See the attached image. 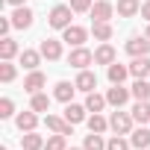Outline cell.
<instances>
[{"instance_id":"obj_3","label":"cell","mask_w":150,"mask_h":150,"mask_svg":"<svg viewBox=\"0 0 150 150\" xmlns=\"http://www.w3.org/2000/svg\"><path fill=\"white\" fill-rule=\"evenodd\" d=\"M109 129H115V135H127V132L132 129V115H127V112H112Z\"/></svg>"},{"instance_id":"obj_35","label":"cell","mask_w":150,"mask_h":150,"mask_svg":"<svg viewBox=\"0 0 150 150\" xmlns=\"http://www.w3.org/2000/svg\"><path fill=\"white\" fill-rule=\"evenodd\" d=\"M74 12H91V0H71Z\"/></svg>"},{"instance_id":"obj_34","label":"cell","mask_w":150,"mask_h":150,"mask_svg":"<svg viewBox=\"0 0 150 150\" xmlns=\"http://www.w3.org/2000/svg\"><path fill=\"white\" fill-rule=\"evenodd\" d=\"M12 112H15L12 97H3V100H0V118H12Z\"/></svg>"},{"instance_id":"obj_11","label":"cell","mask_w":150,"mask_h":150,"mask_svg":"<svg viewBox=\"0 0 150 150\" xmlns=\"http://www.w3.org/2000/svg\"><path fill=\"white\" fill-rule=\"evenodd\" d=\"M129 74H132L135 80L150 77V59H147V56H135V59H132V65H129Z\"/></svg>"},{"instance_id":"obj_10","label":"cell","mask_w":150,"mask_h":150,"mask_svg":"<svg viewBox=\"0 0 150 150\" xmlns=\"http://www.w3.org/2000/svg\"><path fill=\"white\" fill-rule=\"evenodd\" d=\"M44 127L53 129V132H62V135H74V124H68V121H62L56 115H47L44 118Z\"/></svg>"},{"instance_id":"obj_2","label":"cell","mask_w":150,"mask_h":150,"mask_svg":"<svg viewBox=\"0 0 150 150\" xmlns=\"http://www.w3.org/2000/svg\"><path fill=\"white\" fill-rule=\"evenodd\" d=\"M71 15H74V9H71V6H53V12H50L47 24H50L53 30H65V27H71Z\"/></svg>"},{"instance_id":"obj_17","label":"cell","mask_w":150,"mask_h":150,"mask_svg":"<svg viewBox=\"0 0 150 150\" xmlns=\"http://www.w3.org/2000/svg\"><path fill=\"white\" fill-rule=\"evenodd\" d=\"M15 124H18V129H21V132H33V129H35V124H38V118H35V112L30 109V112H21V115L15 118Z\"/></svg>"},{"instance_id":"obj_26","label":"cell","mask_w":150,"mask_h":150,"mask_svg":"<svg viewBox=\"0 0 150 150\" xmlns=\"http://www.w3.org/2000/svg\"><path fill=\"white\" fill-rule=\"evenodd\" d=\"M129 91H132L135 100H150V83H147V80H135Z\"/></svg>"},{"instance_id":"obj_42","label":"cell","mask_w":150,"mask_h":150,"mask_svg":"<svg viewBox=\"0 0 150 150\" xmlns=\"http://www.w3.org/2000/svg\"><path fill=\"white\" fill-rule=\"evenodd\" d=\"M147 150H150V147H147Z\"/></svg>"},{"instance_id":"obj_37","label":"cell","mask_w":150,"mask_h":150,"mask_svg":"<svg viewBox=\"0 0 150 150\" xmlns=\"http://www.w3.org/2000/svg\"><path fill=\"white\" fill-rule=\"evenodd\" d=\"M141 18L150 21V0H147V3H141Z\"/></svg>"},{"instance_id":"obj_7","label":"cell","mask_w":150,"mask_h":150,"mask_svg":"<svg viewBox=\"0 0 150 150\" xmlns=\"http://www.w3.org/2000/svg\"><path fill=\"white\" fill-rule=\"evenodd\" d=\"M12 27H18V30L33 27V9H27V6H15V12H12Z\"/></svg>"},{"instance_id":"obj_32","label":"cell","mask_w":150,"mask_h":150,"mask_svg":"<svg viewBox=\"0 0 150 150\" xmlns=\"http://www.w3.org/2000/svg\"><path fill=\"white\" fill-rule=\"evenodd\" d=\"M0 80H3V83H12V80H15V65H12V62H3V65H0Z\"/></svg>"},{"instance_id":"obj_22","label":"cell","mask_w":150,"mask_h":150,"mask_svg":"<svg viewBox=\"0 0 150 150\" xmlns=\"http://www.w3.org/2000/svg\"><path fill=\"white\" fill-rule=\"evenodd\" d=\"M21 144H24V150H41L44 147V138L33 129V132H24L21 135Z\"/></svg>"},{"instance_id":"obj_13","label":"cell","mask_w":150,"mask_h":150,"mask_svg":"<svg viewBox=\"0 0 150 150\" xmlns=\"http://www.w3.org/2000/svg\"><path fill=\"white\" fill-rule=\"evenodd\" d=\"M41 56L50 59V62H56V59L62 56V44H59L56 38H44V41H41Z\"/></svg>"},{"instance_id":"obj_12","label":"cell","mask_w":150,"mask_h":150,"mask_svg":"<svg viewBox=\"0 0 150 150\" xmlns=\"http://www.w3.org/2000/svg\"><path fill=\"white\" fill-rule=\"evenodd\" d=\"M112 12H115V6L109 3V0H97V3L91 6V18H94V21H109Z\"/></svg>"},{"instance_id":"obj_14","label":"cell","mask_w":150,"mask_h":150,"mask_svg":"<svg viewBox=\"0 0 150 150\" xmlns=\"http://www.w3.org/2000/svg\"><path fill=\"white\" fill-rule=\"evenodd\" d=\"M129 144H132V147H138V150H147V147H150V129H147L144 124H141L138 129H132Z\"/></svg>"},{"instance_id":"obj_29","label":"cell","mask_w":150,"mask_h":150,"mask_svg":"<svg viewBox=\"0 0 150 150\" xmlns=\"http://www.w3.org/2000/svg\"><path fill=\"white\" fill-rule=\"evenodd\" d=\"M30 109H33V112H47V109H50V97H47V94H41V91H38V94H33Z\"/></svg>"},{"instance_id":"obj_28","label":"cell","mask_w":150,"mask_h":150,"mask_svg":"<svg viewBox=\"0 0 150 150\" xmlns=\"http://www.w3.org/2000/svg\"><path fill=\"white\" fill-rule=\"evenodd\" d=\"M15 53H18V44H15L12 38H3V41H0V59H3V62H9Z\"/></svg>"},{"instance_id":"obj_27","label":"cell","mask_w":150,"mask_h":150,"mask_svg":"<svg viewBox=\"0 0 150 150\" xmlns=\"http://www.w3.org/2000/svg\"><path fill=\"white\" fill-rule=\"evenodd\" d=\"M83 147H86V150H106V141H103L100 132H91V135H86Z\"/></svg>"},{"instance_id":"obj_30","label":"cell","mask_w":150,"mask_h":150,"mask_svg":"<svg viewBox=\"0 0 150 150\" xmlns=\"http://www.w3.org/2000/svg\"><path fill=\"white\" fill-rule=\"evenodd\" d=\"M88 129H91V132H106V129H109V121L100 118V112H94V115L88 118Z\"/></svg>"},{"instance_id":"obj_25","label":"cell","mask_w":150,"mask_h":150,"mask_svg":"<svg viewBox=\"0 0 150 150\" xmlns=\"http://www.w3.org/2000/svg\"><path fill=\"white\" fill-rule=\"evenodd\" d=\"M109 100L106 97H100L97 91H88V97H86V109L88 112H103V106H106Z\"/></svg>"},{"instance_id":"obj_33","label":"cell","mask_w":150,"mask_h":150,"mask_svg":"<svg viewBox=\"0 0 150 150\" xmlns=\"http://www.w3.org/2000/svg\"><path fill=\"white\" fill-rule=\"evenodd\" d=\"M106 150H129V141H127V138H121V135H115V138H109V141H106Z\"/></svg>"},{"instance_id":"obj_31","label":"cell","mask_w":150,"mask_h":150,"mask_svg":"<svg viewBox=\"0 0 150 150\" xmlns=\"http://www.w3.org/2000/svg\"><path fill=\"white\" fill-rule=\"evenodd\" d=\"M65 138H68V135H62V132H56V135H50V138L44 141V150H68V144H65Z\"/></svg>"},{"instance_id":"obj_23","label":"cell","mask_w":150,"mask_h":150,"mask_svg":"<svg viewBox=\"0 0 150 150\" xmlns=\"http://www.w3.org/2000/svg\"><path fill=\"white\" fill-rule=\"evenodd\" d=\"M135 12H141V3H138V0H118V15H121V18H132Z\"/></svg>"},{"instance_id":"obj_38","label":"cell","mask_w":150,"mask_h":150,"mask_svg":"<svg viewBox=\"0 0 150 150\" xmlns=\"http://www.w3.org/2000/svg\"><path fill=\"white\" fill-rule=\"evenodd\" d=\"M6 3H12V6H24L27 0H6Z\"/></svg>"},{"instance_id":"obj_19","label":"cell","mask_w":150,"mask_h":150,"mask_svg":"<svg viewBox=\"0 0 150 150\" xmlns=\"http://www.w3.org/2000/svg\"><path fill=\"white\" fill-rule=\"evenodd\" d=\"M132 121L135 124H150V103L147 100H138L132 106Z\"/></svg>"},{"instance_id":"obj_8","label":"cell","mask_w":150,"mask_h":150,"mask_svg":"<svg viewBox=\"0 0 150 150\" xmlns=\"http://www.w3.org/2000/svg\"><path fill=\"white\" fill-rule=\"evenodd\" d=\"M74 86H77V91H94L97 88V77H94V74L91 71H80L77 74V80H74Z\"/></svg>"},{"instance_id":"obj_6","label":"cell","mask_w":150,"mask_h":150,"mask_svg":"<svg viewBox=\"0 0 150 150\" xmlns=\"http://www.w3.org/2000/svg\"><path fill=\"white\" fill-rule=\"evenodd\" d=\"M127 53L135 59V56H147L150 53V38L147 35H135V38H129L127 41Z\"/></svg>"},{"instance_id":"obj_15","label":"cell","mask_w":150,"mask_h":150,"mask_svg":"<svg viewBox=\"0 0 150 150\" xmlns=\"http://www.w3.org/2000/svg\"><path fill=\"white\" fill-rule=\"evenodd\" d=\"M86 106H80V103H68L65 106V121L68 124H80V121H86Z\"/></svg>"},{"instance_id":"obj_40","label":"cell","mask_w":150,"mask_h":150,"mask_svg":"<svg viewBox=\"0 0 150 150\" xmlns=\"http://www.w3.org/2000/svg\"><path fill=\"white\" fill-rule=\"evenodd\" d=\"M144 35H147V38H150V27H147V33H144Z\"/></svg>"},{"instance_id":"obj_5","label":"cell","mask_w":150,"mask_h":150,"mask_svg":"<svg viewBox=\"0 0 150 150\" xmlns=\"http://www.w3.org/2000/svg\"><path fill=\"white\" fill-rule=\"evenodd\" d=\"M129 88H124V83H118V86H112L109 91H106V100H109V106H115V109H121L127 100H129Z\"/></svg>"},{"instance_id":"obj_9","label":"cell","mask_w":150,"mask_h":150,"mask_svg":"<svg viewBox=\"0 0 150 150\" xmlns=\"http://www.w3.org/2000/svg\"><path fill=\"white\" fill-rule=\"evenodd\" d=\"M44 83H47V77L41 71H30V77L24 80V91H30V94H38L41 88H44Z\"/></svg>"},{"instance_id":"obj_36","label":"cell","mask_w":150,"mask_h":150,"mask_svg":"<svg viewBox=\"0 0 150 150\" xmlns=\"http://www.w3.org/2000/svg\"><path fill=\"white\" fill-rule=\"evenodd\" d=\"M9 27H12V21H9V18H0V33H3V38H6Z\"/></svg>"},{"instance_id":"obj_16","label":"cell","mask_w":150,"mask_h":150,"mask_svg":"<svg viewBox=\"0 0 150 150\" xmlns=\"http://www.w3.org/2000/svg\"><path fill=\"white\" fill-rule=\"evenodd\" d=\"M94 62H97V65H112V62H115V47L103 41V44L94 50Z\"/></svg>"},{"instance_id":"obj_24","label":"cell","mask_w":150,"mask_h":150,"mask_svg":"<svg viewBox=\"0 0 150 150\" xmlns=\"http://www.w3.org/2000/svg\"><path fill=\"white\" fill-rule=\"evenodd\" d=\"M38 62H41V50H24V53H21V65H24L27 71H35Z\"/></svg>"},{"instance_id":"obj_4","label":"cell","mask_w":150,"mask_h":150,"mask_svg":"<svg viewBox=\"0 0 150 150\" xmlns=\"http://www.w3.org/2000/svg\"><path fill=\"white\" fill-rule=\"evenodd\" d=\"M86 38H88V33H86L83 27H77V24H71V27L62 30V41H68L71 47H83Z\"/></svg>"},{"instance_id":"obj_21","label":"cell","mask_w":150,"mask_h":150,"mask_svg":"<svg viewBox=\"0 0 150 150\" xmlns=\"http://www.w3.org/2000/svg\"><path fill=\"white\" fill-rule=\"evenodd\" d=\"M91 33H94L97 41H109V38H112V24H109V21H94V24H91Z\"/></svg>"},{"instance_id":"obj_39","label":"cell","mask_w":150,"mask_h":150,"mask_svg":"<svg viewBox=\"0 0 150 150\" xmlns=\"http://www.w3.org/2000/svg\"><path fill=\"white\" fill-rule=\"evenodd\" d=\"M68 150H86V147H68Z\"/></svg>"},{"instance_id":"obj_1","label":"cell","mask_w":150,"mask_h":150,"mask_svg":"<svg viewBox=\"0 0 150 150\" xmlns=\"http://www.w3.org/2000/svg\"><path fill=\"white\" fill-rule=\"evenodd\" d=\"M91 62H94V53L86 50V47H74V50L68 53V65H71V68H77V71H86Z\"/></svg>"},{"instance_id":"obj_18","label":"cell","mask_w":150,"mask_h":150,"mask_svg":"<svg viewBox=\"0 0 150 150\" xmlns=\"http://www.w3.org/2000/svg\"><path fill=\"white\" fill-rule=\"evenodd\" d=\"M106 74H109V83H112V86H118V83H124V80L129 77V68H127V65H118V62H112Z\"/></svg>"},{"instance_id":"obj_20","label":"cell","mask_w":150,"mask_h":150,"mask_svg":"<svg viewBox=\"0 0 150 150\" xmlns=\"http://www.w3.org/2000/svg\"><path fill=\"white\" fill-rule=\"evenodd\" d=\"M74 91H77V86H71V83H56V91H53V97L56 100H62V103H71V97H74Z\"/></svg>"},{"instance_id":"obj_41","label":"cell","mask_w":150,"mask_h":150,"mask_svg":"<svg viewBox=\"0 0 150 150\" xmlns=\"http://www.w3.org/2000/svg\"><path fill=\"white\" fill-rule=\"evenodd\" d=\"M0 150H6V147H0Z\"/></svg>"}]
</instances>
